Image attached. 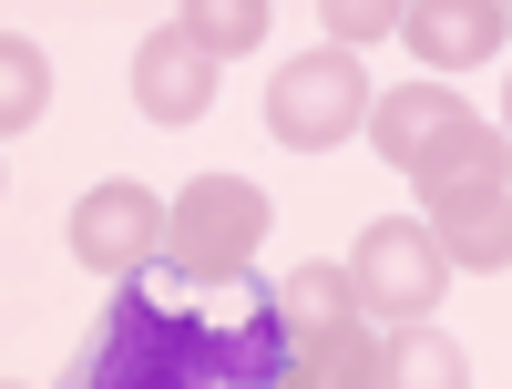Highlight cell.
I'll list each match as a JSON object with an SVG mask.
<instances>
[{"label":"cell","instance_id":"5bb4252c","mask_svg":"<svg viewBox=\"0 0 512 389\" xmlns=\"http://www.w3.org/2000/svg\"><path fill=\"white\" fill-rule=\"evenodd\" d=\"M185 41H205V52H256V41H267V11H185Z\"/></svg>","mask_w":512,"mask_h":389},{"label":"cell","instance_id":"3957f363","mask_svg":"<svg viewBox=\"0 0 512 389\" xmlns=\"http://www.w3.org/2000/svg\"><path fill=\"white\" fill-rule=\"evenodd\" d=\"M267 195H256L246 175H195L175 195V226H164V267H175L185 287H246L256 246H267Z\"/></svg>","mask_w":512,"mask_h":389},{"label":"cell","instance_id":"6da1fadb","mask_svg":"<svg viewBox=\"0 0 512 389\" xmlns=\"http://www.w3.org/2000/svg\"><path fill=\"white\" fill-rule=\"evenodd\" d=\"M52 389H287V308L277 297L195 308L185 277L154 256L103 297L93 338L62 359Z\"/></svg>","mask_w":512,"mask_h":389},{"label":"cell","instance_id":"277c9868","mask_svg":"<svg viewBox=\"0 0 512 389\" xmlns=\"http://www.w3.org/2000/svg\"><path fill=\"white\" fill-rule=\"evenodd\" d=\"M369 103L379 93H369L359 52H308L267 82V134L297 154H328V144H349V123H369Z\"/></svg>","mask_w":512,"mask_h":389},{"label":"cell","instance_id":"5b68a950","mask_svg":"<svg viewBox=\"0 0 512 389\" xmlns=\"http://www.w3.org/2000/svg\"><path fill=\"white\" fill-rule=\"evenodd\" d=\"M164 226H175V205H164V195H144V185H93V195L72 205V256H82L93 277L123 287V277H144L154 256H164Z\"/></svg>","mask_w":512,"mask_h":389},{"label":"cell","instance_id":"7c38bea8","mask_svg":"<svg viewBox=\"0 0 512 389\" xmlns=\"http://www.w3.org/2000/svg\"><path fill=\"white\" fill-rule=\"evenodd\" d=\"M379 389H472V359L420 318V328H390V338H379Z\"/></svg>","mask_w":512,"mask_h":389},{"label":"cell","instance_id":"8fae6325","mask_svg":"<svg viewBox=\"0 0 512 389\" xmlns=\"http://www.w3.org/2000/svg\"><path fill=\"white\" fill-rule=\"evenodd\" d=\"M420 62H492L502 52V11L492 0H431V11H400Z\"/></svg>","mask_w":512,"mask_h":389},{"label":"cell","instance_id":"52a82bcc","mask_svg":"<svg viewBox=\"0 0 512 389\" xmlns=\"http://www.w3.org/2000/svg\"><path fill=\"white\" fill-rule=\"evenodd\" d=\"M205 93H216V52L185 41V21H164L144 52H134V103H144L154 123H195Z\"/></svg>","mask_w":512,"mask_h":389},{"label":"cell","instance_id":"30bf717a","mask_svg":"<svg viewBox=\"0 0 512 389\" xmlns=\"http://www.w3.org/2000/svg\"><path fill=\"white\" fill-rule=\"evenodd\" d=\"M502 175H512V144L492 134V123H461V134L431 144V164H420L410 185L441 205V195H502Z\"/></svg>","mask_w":512,"mask_h":389},{"label":"cell","instance_id":"7a4b0ae2","mask_svg":"<svg viewBox=\"0 0 512 389\" xmlns=\"http://www.w3.org/2000/svg\"><path fill=\"white\" fill-rule=\"evenodd\" d=\"M277 308H287V389H379V328L349 267H287Z\"/></svg>","mask_w":512,"mask_h":389},{"label":"cell","instance_id":"9a60e30c","mask_svg":"<svg viewBox=\"0 0 512 389\" xmlns=\"http://www.w3.org/2000/svg\"><path fill=\"white\" fill-rule=\"evenodd\" d=\"M379 31H400L390 0H328V52H369Z\"/></svg>","mask_w":512,"mask_h":389},{"label":"cell","instance_id":"8992f818","mask_svg":"<svg viewBox=\"0 0 512 389\" xmlns=\"http://www.w3.org/2000/svg\"><path fill=\"white\" fill-rule=\"evenodd\" d=\"M359 308L369 318H390V328H420L441 308V277H451V256L431 246V226H369L359 236Z\"/></svg>","mask_w":512,"mask_h":389},{"label":"cell","instance_id":"4fadbf2b","mask_svg":"<svg viewBox=\"0 0 512 389\" xmlns=\"http://www.w3.org/2000/svg\"><path fill=\"white\" fill-rule=\"evenodd\" d=\"M0 62H11V93H0V123L21 134V123H31L41 103H52V72H41V52H31L21 31H11V52H0Z\"/></svg>","mask_w":512,"mask_h":389},{"label":"cell","instance_id":"ba28073f","mask_svg":"<svg viewBox=\"0 0 512 389\" xmlns=\"http://www.w3.org/2000/svg\"><path fill=\"white\" fill-rule=\"evenodd\" d=\"M461 93H441V82H410V93H379L369 103V144L400 164V175H420V164H431V144L441 134H461Z\"/></svg>","mask_w":512,"mask_h":389},{"label":"cell","instance_id":"9c48e42d","mask_svg":"<svg viewBox=\"0 0 512 389\" xmlns=\"http://www.w3.org/2000/svg\"><path fill=\"white\" fill-rule=\"evenodd\" d=\"M420 226L451 267H512V195H441Z\"/></svg>","mask_w":512,"mask_h":389}]
</instances>
